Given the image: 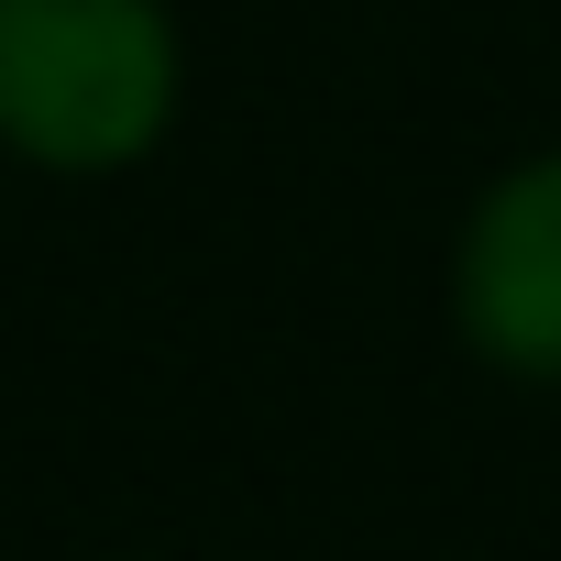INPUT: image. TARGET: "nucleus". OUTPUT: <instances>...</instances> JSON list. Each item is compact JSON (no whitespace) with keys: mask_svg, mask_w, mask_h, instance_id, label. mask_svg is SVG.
<instances>
[{"mask_svg":"<svg viewBox=\"0 0 561 561\" xmlns=\"http://www.w3.org/2000/svg\"><path fill=\"white\" fill-rule=\"evenodd\" d=\"M187 89L165 0H0V144L45 176H122Z\"/></svg>","mask_w":561,"mask_h":561,"instance_id":"obj_1","label":"nucleus"},{"mask_svg":"<svg viewBox=\"0 0 561 561\" xmlns=\"http://www.w3.org/2000/svg\"><path fill=\"white\" fill-rule=\"evenodd\" d=\"M451 320L495 375L561 386V154H528L473 198L451 242Z\"/></svg>","mask_w":561,"mask_h":561,"instance_id":"obj_2","label":"nucleus"}]
</instances>
